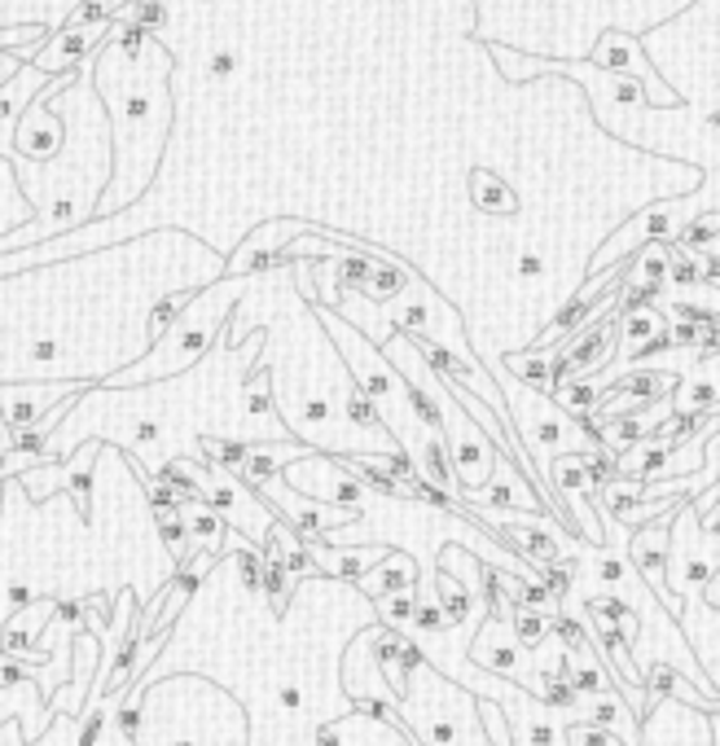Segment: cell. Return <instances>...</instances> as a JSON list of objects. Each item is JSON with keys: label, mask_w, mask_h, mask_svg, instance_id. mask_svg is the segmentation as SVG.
<instances>
[{"label": "cell", "mask_w": 720, "mask_h": 746, "mask_svg": "<svg viewBox=\"0 0 720 746\" xmlns=\"http://www.w3.org/2000/svg\"><path fill=\"white\" fill-rule=\"evenodd\" d=\"M132 746H247L242 703L198 672L154 681L137 707H124Z\"/></svg>", "instance_id": "3957f363"}, {"label": "cell", "mask_w": 720, "mask_h": 746, "mask_svg": "<svg viewBox=\"0 0 720 746\" xmlns=\"http://www.w3.org/2000/svg\"><path fill=\"white\" fill-rule=\"evenodd\" d=\"M668 545H672V531H668V522H655V527H642L637 536H633V562L646 571V576H655V584H659V593H668L664 589V571H668Z\"/></svg>", "instance_id": "ba28073f"}, {"label": "cell", "mask_w": 720, "mask_h": 746, "mask_svg": "<svg viewBox=\"0 0 720 746\" xmlns=\"http://www.w3.org/2000/svg\"><path fill=\"white\" fill-rule=\"evenodd\" d=\"M378 576H382V584H378L374 593H378V597H400V589L414 584V562H408V558H387V562L378 567Z\"/></svg>", "instance_id": "9c48e42d"}, {"label": "cell", "mask_w": 720, "mask_h": 746, "mask_svg": "<svg viewBox=\"0 0 720 746\" xmlns=\"http://www.w3.org/2000/svg\"><path fill=\"white\" fill-rule=\"evenodd\" d=\"M567 742H571V746H629L624 737H615V733H606V729H597V724H589V720L571 724V729H567Z\"/></svg>", "instance_id": "8fae6325"}, {"label": "cell", "mask_w": 720, "mask_h": 746, "mask_svg": "<svg viewBox=\"0 0 720 746\" xmlns=\"http://www.w3.org/2000/svg\"><path fill=\"white\" fill-rule=\"evenodd\" d=\"M711 733H716V746H720V720H716V724H711Z\"/></svg>", "instance_id": "4fadbf2b"}, {"label": "cell", "mask_w": 720, "mask_h": 746, "mask_svg": "<svg viewBox=\"0 0 720 746\" xmlns=\"http://www.w3.org/2000/svg\"><path fill=\"white\" fill-rule=\"evenodd\" d=\"M84 391L88 387H79V382H10V387H0V417H5V426L14 431L18 448H27V440L36 435V426L53 408L79 400Z\"/></svg>", "instance_id": "277c9868"}, {"label": "cell", "mask_w": 720, "mask_h": 746, "mask_svg": "<svg viewBox=\"0 0 720 746\" xmlns=\"http://www.w3.org/2000/svg\"><path fill=\"white\" fill-rule=\"evenodd\" d=\"M418 606L422 602H414V597H391V619H400V623H408V619H418Z\"/></svg>", "instance_id": "7c38bea8"}, {"label": "cell", "mask_w": 720, "mask_h": 746, "mask_svg": "<svg viewBox=\"0 0 720 746\" xmlns=\"http://www.w3.org/2000/svg\"><path fill=\"white\" fill-rule=\"evenodd\" d=\"M185 246L189 238L180 233H150L141 242L0 277V387H106L141 365L176 312L198 290L229 277L220 251L163 273V260H176Z\"/></svg>", "instance_id": "6da1fadb"}, {"label": "cell", "mask_w": 720, "mask_h": 746, "mask_svg": "<svg viewBox=\"0 0 720 746\" xmlns=\"http://www.w3.org/2000/svg\"><path fill=\"white\" fill-rule=\"evenodd\" d=\"M703 720V711L698 707H677V703H655V711L646 716V746H711L716 742V733L711 729H703V733H694V737H685L681 742V733H690L694 724Z\"/></svg>", "instance_id": "52a82bcc"}, {"label": "cell", "mask_w": 720, "mask_h": 746, "mask_svg": "<svg viewBox=\"0 0 720 746\" xmlns=\"http://www.w3.org/2000/svg\"><path fill=\"white\" fill-rule=\"evenodd\" d=\"M172 53L159 36L119 23L106 45L97 49V92L106 101L111 137H115V176L97 206V220H111L119 211L137 206L163 163H167V132H172Z\"/></svg>", "instance_id": "7a4b0ae2"}, {"label": "cell", "mask_w": 720, "mask_h": 746, "mask_svg": "<svg viewBox=\"0 0 720 746\" xmlns=\"http://www.w3.org/2000/svg\"><path fill=\"white\" fill-rule=\"evenodd\" d=\"M514 636H519V646H541L550 636V623L536 615V610H514Z\"/></svg>", "instance_id": "30bf717a"}, {"label": "cell", "mask_w": 720, "mask_h": 746, "mask_svg": "<svg viewBox=\"0 0 720 746\" xmlns=\"http://www.w3.org/2000/svg\"><path fill=\"white\" fill-rule=\"evenodd\" d=\"M53 84V75H45L40 66H23L5 88H0V159H14L18 154V124H23V115H27V105L36 101V92H45Z\"/></svg>", "instance_id": "8992f818"}, {"label": "cell", "mask_w": 720, "mask_h": 746, "mask_svg": "<svg viewBox=\"0 0 720 746\" xmlns=\"http://www.w3.org/2000/svg\"><path fill=\"white\" fill-rule=\"evenodd\" d=\"M119 23H92V27H58L53 40L31 58V66H40L45 75H66V71H79L84 58H92L106 36L115 31Z\"/></svg>", "instance_id": "5b68a950"}]
</instances>
